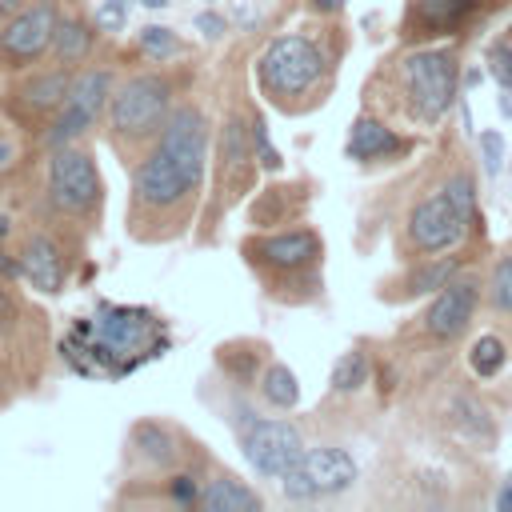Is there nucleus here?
Wrapping results in <instances>:
<instances>
[{
	"mask_svg": "<svg viewBox=\"0 0 512 512\" xmlns=\"http://www.w3.org/2000/svg\"><path fill=\"white\" fill-rule=\"evenodd\" d=\"M356 476H360V464L348 448L320 444V448L300 452V460L280 476V488L288 500H324V496L348 492Z\"/></svg>",
	"mask_w": 512,
	"mask_h": 512,
	"instance_id": "0eeeda50",
	"label": "nucleus"
},
{
	"mask_svg": "<svg viewBox=\"0 0 512 512\" xmlns=\"http://www.w3.org/2000/svg\"><path fill=\"white\" fill-rule=\"evenodd\" d=\"M492 76H496L504 88L512 84V48H508V44H496V48H492Z\"/></svg>",
	"mask_w": 512,
	"mask_h": 512,
	"instance_id": "2f4dec72",
	"label": "nucleus"
},
{
	"mask_svg": "<svg viewBox=\"0 0 512 512\" xmlns=\"http://www.w3.org/2000/svg\"><path fill=\"white\" fill-rule=\"evenodd\" d=\"M324 52L300 36V32H284L276 40H268V48L260 52L256 60V76H260V88L264 96L284 108V112H304V100L300 96H312L320 76H324ZM316 100V96H312Z\"/></svg>",
	"mask_w": 512,
	"mask_h": 512,
	"instance_id": "20e7f679",
	"label": "nucleus"
},
{
	"mask_svg": "<svg viewBox=\"0 0 512 512\" xmlns=\"http://www.w3.org/2000/svg\"><path fill=\"white\" fill-rule=\"evenodd\" d=\"M508 32H512V28H508Z\"/></svg>",
	"mask_w": 512,
	"mask_h": 512,
	"instance_id": "37998d69",
	"label": "nucleus"
},
{
	"mask_svg": "<svg viewBox=\"0 0 512 512\" xmlns=\"http://www.w3.org/2000/svg\"><path fill=\"white\" fill-rule=\"evenodd\" d=\"M140 48H144L152 60H168V56H176V52H180V40H176V32H172V28L148 24V28H140Z\"/></svg>",
	"mask_w": 512,
	"mask_h": 512,
	"instance_id": "a878e982",
	"label": "nucleus"
},
{
	"mask_svg": "<svg viewBox=\"0 0 512 512\" xmlns=\"http://www.w3.org/2000/svg\"><path fill=\"white\" fill-rule=\"evenodd\" d=\"M244 256L264 276H300V272H312L320 264L324 240L312 228H288V232L248 236L244 240Z\"/></svg>",
	"mask_w": 512,
	"mask_h": 512,
	"instance_id": "9d476101",
	"label": "nucleus"
},
{
	"mask_svg": "<svg viewBox=\"0 0 512 512\" xmlns=\"http://www.w3.org/2000/svg\"><path fill=\"white\" fill-rule=\"evenodd\" d=\"M132 444H136V452H140L148 464L168 468V464L176 460V440H172V432H168L164 424H136Z\"/></svg>",
	"mask_w": 512,
	"mask_h": 512,
	"instance_id": "aec40b11",
	"label": "nucleus"
},
{
	"mask_svg": "<svg viewBox=\"0 0 512 512\" xmlns=\"http://www.w3.org/2000/svg\"><path fill=\"white\" fill-rule=\"evenodd\" d=\"M108 100H112V72L108 68H84V72L72 76L68 104H76V108H84L88 116L100 120V112L108 108Z\"/></svg>",
	"mask_w": 512,
	"mask_h": 512,
	"instance_id": "6ab92c4d",
	"label": "nucleus"
},
{
	"mask_svg": "<svg viewBox=\"0 0 512 512\" xmlns=\"http://www.w3.org/2000/svg\"><path fill=\"white\" fill-rule=\"evenodd\" d=\"M208 164V120L196 104H180L168 112L160 136L144 152L132 172V236L144 224L164 220L168 236L184 228V212L200 192Z\"/></svg>",
	"mask_w": 512,
	"mask_h": 512,
	"instance_id": "f257e3e1",
	"label": "nucleus"
},
{
	"mask_svg": "<svg viewBox=\"0 0 512 512\" xmlns=\"http://www.w3.org/2000/svg\"><path fill=\"white\" fill-rule=\"evenodd\" d=\"M56 20H60L56 0H32L20 12H12L8 24L0 28V72L36 64L52 48Z\"/></svg>",
	"mask_w": 512,
	"mask_h": 512,
	"instance_id": "1a4fd4ad",
	"label": "nucleus"
},
{
	"mask_svg": "<svg viewBox=\"0 0 512 512\" xmlns=\"http://www.w3.org/2000/svg\"><path fill=\"white\" fill-rule=\"evenodd\" d=\"M260 396H264L272 408H296V400H300L296 372H292L288 364H268V372L260 376Z\"/></svg>",
	"mask_w": 512,
	"mask_h": 512,
	"instance_id": "4be33fe9",
	"label": "nucleus"
},
{
	"mask_svg": "<svg viewBox=\"0 0 512 512\" xmlns=\"http://www.w3.org/2000/svg\"><path fill=\"white\" fill-rule=\"evenodd\" d=\"M488 304L500 316H512V252H504L488 276Z\"/></svg>",
	"mask_w": 512,
	"mask_h": 512,
	"instance_id": "b1692460",
	"label": "nucleus"
},
{
	"mask_svg": "<svg viewBox=\"0 0 512 512\" xmlns=\"http://www.w3.org/2000/svg\"><path fill=\"white\" fill-rule=\"evenodd\" d=\"M316 12H340L344 8V0H308Z\"/></svg>",
	"mask_w": 512,
	"mask_h": 512,
	"instance_id": "e433bc0d",
	"label": "nucleus"
},
{
	"mask_svg": "<svg viewBox=\"0 0 512 512\" xmlns=\"http://www.w3.org/2000/svg\"><path fill=\"white\" fill-rule=\"evenodd\" d=\"M460 268V260H436V264H424V268H416L412 276H408V292H436V288H444L448 280H452V272Z\"/></svg>",
	"mask_w": 512,
	"mask_h": 512,
	"instance_id": "393cba45",
	"label": "nucleus"
},
{
	"mask_svg": "<svg viewBox=\"0 0 512 512\" xmlns=\"http://www.w3.org/2000/svg\"><path fill=\"white\" fill-rule=\"evenodd\" d=\"M76 332L88 336V344L80 352L92 356V372H112V376L136 368V360H144L156 348H164V340H156L160 324L144 308H112V304H104L100 316L92 324H76Z\"/></svg>",
	"mask_w": 512,
	"mask_h": 512,
	"instance_id": "f03ea898",
	"label": "nucleus"
},
{
	"mask_svg": "<svg viewBox=\"0 0 512 512\" xmlns=\"http://www.w3.org/2000/svg\"><path fill=\"white\" fill-rule=\"evenodd\" d=\"M456 52L452 48H416L400 60V88L408 100V116L420 124H436L456 100Z\"/></svg>",
	"mask_w": 512,
	"mask_h": 512,
	"instance_id": "39448f33",
	"label": "nucleus"
},
{
	"mask_svg": "<svg viewBox=\"0 0 512 512\" xmlns=\"http://www.w3.org/2000/svg\"><path fill=\"white\" fill-rule=\"evenodd\" d=\"M28 0H0V16H12V12H20Z\"/></svg>",
	"mask_w": 512,
	"mask_h": 512,
	"instance_id": "4c0bfd02",
	"label": "nucleus"
},
{
	"mask_svg": "<svg viewBox=\"0 0 512 512\" xmlns=\"http://www.w3.org/2000/svg\"><path fill=\"white\" fill-rule=\"evenodd\" d=\"M480 304V280L476 276H452L444 288H436L428 312H424V332L432 340H456L468 332L472 316Z\"/></svg>",
	"mask_w": 512,
	"mask_h": 512,
	"instance_id": "ddd939ff",
	"label": "nucleus"
},
{
	"mask_svg": "<svg viewBox=\"0 0 512 512\" xmlns=\"http://www.w3.org/2000/svg\"><path fill=\"white\" fill-rule=\"evenodd\" d=\"M92 44H96V28H92V20L84 12H64L56 20V32H52V56H56V64L72 68V64L88 60Z\"/></svg>",
	"mask_w": 512,
	"mask_h": 512,
	"instance_id": "a211bd4d",
	"label": "nucleus"
},
{
	"mask_svg": "<svg viewBox=\"0 0 512 512\" xmlns=\"http://www.w3.org/2000/svg\"><path fill=\"white\" fill-rule=\"evenodd\" d=\"M480 160H484L488 176L500 172V164H504V136L500 132H480Z\"/></svg>",
	"mask_w": 512,
	"mask_h": 512,
	"instance_id": "c85d7f7f",
	"label": "nucleus"
},
{
	"mask_svg": "<svg viewBox=\"0 0 512 512\" xmlns=\"http://www.w3.org/2000/svg\"><path fill=\"white\" fill-rule=\"evenodd\" d=\"M364 384H368V356H364L360 348H352V352H344V356L336 360V368H332V392L348 396V392H356V388H364Z\"/></svg>",
	"mask_w": 512,
	"mask_h": 512,
	"instance_id": "5701e85b",
	"label": "nucleus"
},
{
	"mask_svg": "<svg viewBox=\"0 0 512 512\" xmlns=\"http://www.w3.org/2000/svg\"><path fill=\"white\" fill-rule=\"evenodd\" d=\"M172 112V84L160 72L128 76L120 88H112L108 100V140L128 156L140 148H152L164 120Z\"/></svg>",
	"mask_w": 512,
	"mask_h": 512,
	"instance_id": "7ed1b4c3",
	"label": "nucleus"
},
{
	"mask_svg": "<svg viewBox=\"0 0 512 512\" xmlns=\"http://www.w3.org/2000/svg\"><path fill=\"white\" fill-rule=\"evenodd\" d=\"M168 496H172V504L192 508V504L200 500V488H196V480H192V476H172V480H168Z\"/></svg>",
	"mask_w": 512,
	"mask_h": 512,
	"instance_id": "7c9ffc66",
	"label": "nucleus"
},
{
	"mask_svg": "<svg viewBox=\"0 0 512 512\" xmlns=\"http://www.w3.org/2000/svg\"><path fill=\"white\" fill-rule=\"evenodd\" d=\"M444 192L452 196V204L468 216V224H476V184L468 172H452V180L444 184Z\"/></svg>",
	"mask_w": 512,
	"mask_h": 512,
	"instance_id": "cd10ccee",
	"label": "nucleus"
},
{
	"mask_svg": "<svg viewBox=\"0 0 512 512\" xmlns=\"http://www.w3.org/2000/svg\"><path fill=\"white\" fill-rule=\"evenodd\" d=\"M44 196H48V208L64 220H96L100 200H104V184H100L92 152L80 144L52 148Z\"/></svg>",
	"mask_w": 512,
	"mask_h": 512,
	"instance_id": "423d86ee",
	"label": "nucleus"
},
{
	"mask_svg": "<svg viewBox=\"0 0 512 512\" xmlns=\"http://www.w3.org/2000/svg\"><path fill=\"white\" fill-rule=\"evenodd\" d=\"M348 160L356 164H372V160H388L396 152H404V140L376 116H356L348 128V144H344Z\"/></svg>",
	"mask_w": 512,
	"mask_h": 512,
	"instance_id": "2eb2a0df",
	"label": "nucleus"
},
{
	"mask_svg": "<svg viewBox=\"0 0 512 512\" xmlns=\"http://www.w3.org/2000/svg\"><path fill=\"white\" fill-rule=\"evenodd\" d=\"M68 84H72V72L64 64L28 72L4 88L0 108H4V116L16 120V128H44L56 116V108L68 100Z\"/></svg>",
	"mask_w": 512,
	"mask_h": 512,
	"instance_id": "6e6552de",
	"label": "nucleus"
},
{
	"mask_svg": "<svg viewBox=\"0 0 512 512\" xmlns=\"http://www.w3.org/2000/svg\"><path fill=\"white\" fill-rule=\"evenodd\" d=\"M24 160V152H20V140L0 124V180L8 176V172H16V164Z\"/></svg>",
	"mask_w": 512,
	"mask_h": 512,
	"instance_id": "c756f323",
	"label": "nucleus"
},
{
	"mask_svg": "<svg viewBox=\"0 0 512 512\" xmlns=\"http://www.w3.org/2000/svg\"><path fill=\"white\" fill-rule=\"evenodd\" d=\"M240 448H244V460L252 464L256 476L280 480L300 460L304 440H300V428L288 420H252L240 432Z\"/></svg>",
	"mask_w": 512,
	"mask_h": 512,
	"instance_id": "9b49d317",
	"label": "nucleus"
},
{
	"mask_svg": "<svg viewBox=\"0 0 512 512\" xmlns=\"http://www.w3.org/2000/svg\"><path fill=\"white\" fill-rule=\"evenodd\" d=\"M480 76H484V72H480V68H472V72L464 76V88H476V84H480Z\"/></svg>",
	"mask_w": 512,
	"mask_h": 512,
	"instance_id": "58836bf2",
	"label": "nucleus"
},
{
	"mask_svg": "<svg viewBox=\"0 0 512 512\" xmlns=\"http://www.w3.org/2000/svg\"><path fill=\"white\" fill-rule=\"evenodd\" d=\"M20 276H24L36 292H48V296H56V292L64 288V280H68V260H64L56 236L32 232V236L24 240V248H20Z\"/></svg>",
	"mask_w": 512,
	"mask_h": 512,
	"instance_id": "4468645a",
	"label": "nucleus"
},
{
	"mask_svg": "<svg viewBox=\"0 0 512 512\" xmlns=\"http://www.w3.org/2000/svg\"><path fill=\"white\" fill-rule=\"evenodd\" d=\"M124 12H128V0H104L96 24H100V28H120V24H124Z\"/></svg>",
	"mask_w": 512,
	"mask_h": 512,
	"instance_id": "473e14b6",
	"label": "nucleus"
},
{
	"mask_svg": "<svg viewBox=\"0 0 512 512\" xmlns=\"http://www.w3.org/2000/svg\"><path fill=\"white\" fill-rule=\"evenodd\" d=\"M472 8H476V0H412V8H408V36L452 32Z\"/></svg>",
	"mask_w": 512,
	"mask_h": 512,
	"instance_id": "dca6fc26",
	"label": "nucleus"
},
{
	"mask_svg": "<svg viewBox=\"0 0 512 512\" xmlns=\"http://www.w3.org/2000/svg\"><path fill=\"white\" fill-rule=\"evenodd\" d=\"M464 232H468V216L452 204V196H448L444 188L432 192L428 200H420V204L408 212V220H404V236H408L412 252H420V256L456 248Z\"/></svg>",
	"mask_w": 512,
	"mask_h": 512,
	"instance_id": "f8f14e48",
	"label": "nucleus"
},
{
	"mask_svg": "<svg viewBox=\"0 0 512 512\" xmlns=\"http://www.w3.org/2000/svg\"><path fill=\"white\" fill-rule=\"evenodd\" d=\"M468 364H472V372H476L480 380L500 376V372H504V364H508V348H504V340H500V336H492V332L476 336V340H472V348H468Z\"/></svg>",
	"mask_w": 512,
	"mask_h": 512,
	"instance_id": "412c9836",
	"label": "nucleus"
},
{
	"mask_svg": "<svg viewBox=\"0 0 512 512\" xmlns=\"http://www.w3.org/2000/svg\"><path fill=\"white\" fill-rule=\"evenodd\" d=\"M8 228H12V224H8V216H0V240L8 236Z\"/></svg>",
	"mask_w": 512,
	"mask_h": 512,
	"instance_id": "79ce46f5",
	"label": "nucleus"
},
{
	"mask_svg": "<svg viewBox=\"0 0 512 512\" xmlns=\"http://www.w3.org/2000/svg\"><path fill=\"white\" fill-rule=\"evenodd\" d=\"M248 136H252V156L260 160V168L276 172V168H280V152L272 148V140H268V124H264L260 116L248 120Z\"/></svg>",
	"mask_w": 512,
	"mask_h": 512,
	"instance_id": "bb28decb",
	"label": "nucleus"
},
{
	"mask_svg": "<svg viewBox=\"0 0 512 512\" xmlns=\"http://www.w3.org/2000/svg\"><path fill=\"white\" fill-rule=\"evenodd\" d=\"M196 28H200L204 36H220V32H224V20L212 16V12H204V16H196Z\"/></svg>",
	"mask_w": 512,
	"mask_h": 512,
	"instance_id": "f704fd0d",
	"label": "nucleus"
},
{
	"mask_svg": "<svg viewBox=\"0 0 512 512\" xmlns=\"http://www.w3.org/2000/svg\"><path fill=\"white\" fill-rule=\"evenodd\" d=\"M500 116H512V96H508V92L500 96Z\"/></svg>",
	"mask_w": 512,
	"mask_h": 512,
	"instance_id": "ea45409f",
	"label": "nucleus"
},
{
	"mask_svg": "<svg viewBox=\"0 0 512 512\" xmlns=\"http://www.w3.org/2000/svg\"><path fill=\"white\" fill-rule=\"evenodd\" d=\"M204 512H256L264 500L260 492H252L240 476L232 472H216L204 488H200V500H196Z\"/></svg>",
	"mask_w": 512,
	"mask_h": 512,
	"instance_id": "f3484780",
	"label": "nucleus"
},
{
	"mask_svg": "<svg viewBox=\"0 0 512 512\" xmlns=\"http://www.w3.org/2000/svg\"><path fill=\"white\" fill-rule=\"evenodd\" d=\"M496 508H500V512H512V476L500 484V492H496Z\"/></svg>",
	"mask_w": 512,
	"mask_h": 512,
	"instance_id": "c9c22d12",
	"label": "nucleus"
},
{
	"mask_svg": "<svg viewBox=\"0 0 512 512\" xmlns=\"http://www.w3.org/2000/svg\"><path fill=\"white\" fill-rule=\"evenodd\" d=\"M8 392H12V388H8V380H4V376H0V408H4V404H8Z\"/></svg>",
	"mask_w": 512,
	"mask_h": 512,
	"instance_id": "a19ab883",
	"label": "nucleus"
},
{
	"mask_svg": "<svg viewBox=\"0 0 512 512\" xmlns=\"http://www.w3.org/2000/svg\"><path fill=\"white\" fill-rule=\"evenodd\" d=\"M16 316H20V304H16V296L0 284V328H12V324H16Z\"/></svg>",
	"mask_w": 512,
	"mask_h": 512,
	"instance_id": "72a5a7b5",
	"label": "nucleus"
}]
</instances>
